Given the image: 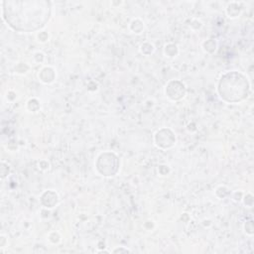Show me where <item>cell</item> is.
Listing matches in <instances>:
<instances>
[{"label":"cell","mask_w":254,"mask_h":254,"mask_svg":"<svg viewBox=\"0 0 254 254\" xmlns=\"http://www.w3.org/2000/svg\"><path fill=\"white\" fill-rule=\"evenodd\" d=\"M48 2L5 1L3 15L6 22L15 30L30 32L45 25L50 16Z\"/></svg>","instance_id":"cell-1"}]
</instances>
